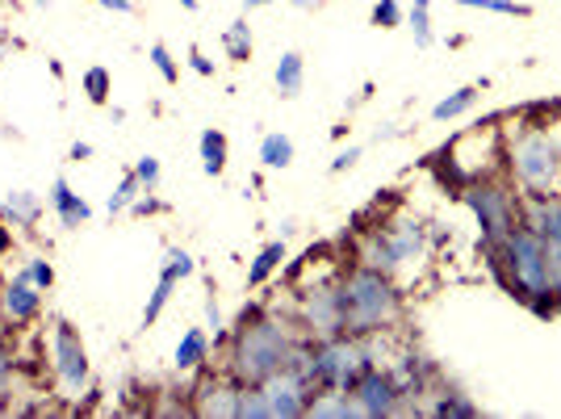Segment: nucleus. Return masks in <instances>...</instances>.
<instances>
[{
	"instance_id": "1",
	"label": "nucleus",
	"mask_w": 561,
	"mask_h": 419,
	"mask_svg": "<svg viewBox=\"0 0 561 419\" xmlns=\"http://www.w3.org/2000/svg\"><path fill=\"white\" fill-rule=\"evenodd\" d=\"M340 306H344V336H374L398 319V290L390 285V273L360 264L356 273L340 285Z\"/></svg>"
},
{
	"instance_id": "2",
	"label": "nucleus",
	"mask_w": 561,
	"mask_h": 419,
	"mask_svg": "<svg viewBox=\"0 0 561 419\" xmlns=\"http://www.w3.org/2000/svg\"><path fill=\"white\" fill-rule=\"evenodd\" d=\"M289 352H294V340H289L285 327L273 324V319H256V315L248 319L243 315V324L231 340V377L239 386H260L264 377L285 370Z\"/></svg>"
},
{
	"instance_id": "3",
	"label": "nucleus",
	"mask_w": 561,
	"mask_h": 419,
	"mask_svg": "<svg viewBox=\"0 0 561 419\" xmlns=\"http://www.w3.org/2000/svg\"><path fill=\"white\" fill-rule=\"evenodd\" d=\"M369 352L360 336H331L319 349H310V377L319 390H352L360 373H369Z\"/></svg>"
},
{
	"instance_id": "4",
	"label": "nucleus",
	"mask_w": 561,
	"mask_h": 419,
	"mask_svg": "<svg viewBox=\"0 0 561 419\" xmlns=\"http://www.w3.org/2000/svg\"><path fill=\"white\" fill-rule=\"evenodd\" d=\"M503 264L512 273V285L524 298H545L549 281H545V252H540V235H533L528 227H512L503 235Z\"/></svg>"
},
{
	"instance_id": "5",
	"label": "nucleus",
	"mask_w": 561,
	"mask_h": 419,
	"mask_svg": "<svg viewBox=\"0 0 561 419\" xmlns=\"http://www.w3.org/2000/svg\"><path fill=\"white\" fill-rule=\"evenodd\" d=\"M512 168L528 189H545L558 177V147H553L549 135L528 131V135H519L512 143Z\"/></svg>"
},
{
	"instance_id": "6",
	"label": "nucleus",
	"mask_w": 561,
	"mask_h": 419,
	"mask_svg": "<svg viewBox=\"0 0 561 419\" xmlns=\"http://www.w3.org/2000/svg\"><path fill=\"white\" fill-rule=\"evenodd\" d=\"M423 252V227L420 223H394L390 231H381L369 239L365 248V264L381 269V273H394L402 260L420 257Z\"/></svg>"
},
{
	"instance_id": "7",
	"label": "nucleus",
	"mask_w": 561,
	"mask_h": 419,
	"mask_svg": "<svg viewBox=\"0 0 561 419\" xmlns=\"http://www.w3.org/2000/svg\"><path fill=\"white\" fill-rule=\"evenodd\" d=\"M50 352H55V373L68 390H84L89 377H93V365H89V352H84V340L71 324H55L50 331Z\"/></svg>"
},
{
	"instance_id": "8",
	"label": "nucleus",
	"mask_w": 561,
	"mask_h": 419,
	"mask_svg": "<svg viewBox=\"0 0 561 419\" xmlns=\"http://www.w3.org/2000/svg\"><path fill=\"white\" fill-rule=\"evenodd\" d=\"M260 395H264V403H268V416L273 419H294V416H306L314 386H310L298 370L285 365V370H277L273 377L260 382Z\"/></svg>"
},
{
	"instance_id": "9",
	"label": "nucleus",
	"mask_w": 561,
	"mask_h": 419,
	"mask_svg": "<svg viewBox=\"0 0 561 419\" xmlns=\"http://www.w3.org/2000/svg\"><path fill=\"white\" fill-rule=\"evenodd\" d=\"M356 398V407H360V416H394L398 411V395H402V386H398V377L381 370H369L360 373V382L348 390Z\"/></svg>"
},
{
	"instance_id": "10",
	"label": "nucleus",
	"mask_w": 561,
	"mask_h": 419,
	"mask_svg": "<svg viewBox=\"0 0 561 419\" xmlns=\"http://www.w3.org/2000/svg\"><path fill=\"white\" fill-rule=\"evenodd\" d=\"M469 206L478 210V218H482V235H486V244H503V235L515 227L512 218V202H507V193L499 185H482L466 193Z\"/></svg>"
},
{
	"instance_id": "11",
	"label": "nucleus",
	"mask_w": 561,
	"mask_h": 419,
	"mask_svg": "<svg viewBox=\"0 0 561 419\" xmlns=\"http://www.w3.org/2000/svg\"><path fill=\"white\" fill-rule=\"evenodd\" d=\"M302 319L310 331H319L323 340L331 336H344V306H340V285H323V290H310L302 306Z\"/></svg>"
},
{
	"instance_id": "12",
	"label": "nucleus",
	"mask_w": 561,
	"mask_h": 419,
	"mask_svg": "<svg viewBox=\"0 0 561 419\" xmlns=\"http://www.w3.org/2000/svg\"><path fill=\"white\" fill-rule=\"evenodd\" d=\"M0 310H4L9 324H30L43 310V290L25 278V273H18V278L0 290Z\"/></svg>"
},
{
	"instance_id": "13",
	"label": "nucleus",
	"mask_w": 561,
	"mask_h": 419,
	"mask_svg": "<svg viewBox=\"0 0 561 419\" xmlns=\"http://www.w3.org/2000/svg\"><path fill=\"white\" fill-rule=\"evenodd\" d=\"M50 206H55V214H59V223L68 227V231H80L89 218H93V206L80 197V193H71V185L59 177L55 185H50Z\"/></svg>"
},
{
	"instance_id": "14",
	"label": "nucleus",
	"mask_w": 561,
	"mask_h": 419,
	"mask_svg": "<svg viewBox=\"0 0 561 419\" xmlns=\"http://www.w3.org/2000/svg\"><path fill=\"white\" fill-rule=\"evenodd\" d=\"M239 395H243L239 382H210V386L202 390V398H197V416L239 419Z\"/></svg>"
},
{
	"instance_id": "15",
	"label": "nucleus",
	"mask_w": 561,
	"mask_h": 419,
	"mask_svg": "<svg viewBox=\"0 0 561 419\" xmlns=\"http://www.w3.org/2000/svg\"><path fill=\"white\" fill-rule=\"evenodd\" d=\"M524 227L540 239H549V235H561V202L558 197H533L528 210H524Z\"/></svg>"
},
{
	"instance_id": "16",
	"label": "nucleus",
	"mask_w": 561,
	"mask_h": 419,
	"mask_svg": "<svg viewBox=\"0 0 561 419\" xmlns=\"http://www.w3.org/2000/svg\"><path fill=\"white\" fill-rule=\"evenodd\" d=\"M13 227H34L38 223V214H43V197L38 193H30V189H18V193H9L4 197V210H0Z\"/></svg>"
},
{
	"instance_id": "17",
	"label": "nucleus",
	"mask_w": 561,
	"mask_h": 419,
	"mask_svg": "<svg viewBox=\"0 0 561 419\" xmlns=\"http://www.w3.org/2000/svg\"><path fill=\"white\" fill-rule=\"evenodd\" d=\"M306 416H314V419H348V416H360V407H356V398H352L348 390H331V395L310 398Z\"/></svg>"
},
{
	"instance_id": "18",
	"label": "nucleus",
	"mask_w": 561,
	"mask_h": 419,
	"mask_svg": "<svg viewBox=\"0 0 561 419\" xmlns=\"http://www.w3.org/2000/svg\"><path fill=\"white\" fill-rule=\"evenodd\" d=\"M206 352H210L206 331L202 327H188L185 336H181V344H176V370H197L206 361Z\"/></svg>"
},
{
	"instance_id": "19",
	"label": "nucleus",
	"mask_w": 561,
	"mask_h": 419,
	"mask_svg": "<svg viewBox=\"0 0 561 419\" xmlns=\"http://www.w3.org/2000/svg\"><path fill=\"white\" fill-rule=\"evenodd\" d=\"M302 76H306L302 55H298V50H285V55H280V64H277V93L298 97L302 93Z\"/></svg>"
},
{
	"instance_id": "20",
	"label": "nucleus",
	"mask_w": 561,
	"mask_h": 419,
	"mask_svg": "<svg viewBox=\"0 0 561 419\" xmlns=\"http://www.w3.org/2000/svg\"><path fill=\"white\" fill-rule=\"evenodd\" d=\"M202 168L210 177H222V168H227V135L222 131H206L202 135Z\"/></svg>"
},
{
	"instance_id": "21",
	"label": "nucleus",
	"mask_w": 561,
	"mask_h": 419,
	"mask_svg": "<svg viewBox=\"0 0 561 419\" xmlns=\"http://www.w3.org/2000/svg\"><path fill=\"white\" fill-rule=\"evenodd\" d=\"M260 160L268 163V168H289V163H294V139H289V135H264Z\"/></svg>"
},
{
	"instance_id": "22",
	"label": "nucleus",
	"mask_w": 561,
	"mask_h": 419,
	"mask_svg": "<svg viewBox=\"0 0 561 419\" xmlns=\"http://www.w3.org/2000/svg\"><path fill=\"white\" fill-rule=\"evenodd\" d=\"M540 252H545V281H549V294L561 298V235L540 239Z\"/></svg>"
},
{
	"instance_id": "23",
	"label": "nucleus",
	"mask_w": 561,
	"mask_h": 419,
	"mask_svg": "<svg viewBox=\"0 0 561 419\" xmlns=\"http://www.w3.org/2000/svg\"><path fill=\"white\" fill-rule=\"evenodd\" d=\"M222 47H227V55H231L234 64H248V59H252V25L234 22L231 30H227V38H222Z\"/></svg>"
},
{
	"instance_id": "24",
	"label": "nucleus",
	"mask_w": 561,
	"mask_h": 419,
	"mask_svg": "<svg viewBox=\"0 0 561 419\" xmlns=\"http://www.w3.org/2000/svg\"><path fill=\"white\" fill-rule=\"evenodd\" d=\"M280 260H285V244H268V248L252 260V269H248V285H264V281H268V273L277 269Z\"/></svg>"
},
{
	"instance_id": "25",
	"label": "nucleus",
	"mask_w": 561,
	"mask_h": 419,
	"mask_svg": "<svg viewBox=\"0 0 561 419\" xmlns=\"http://www.w3.org/2000/svg\"><path fill=\"white\" fill-rule=\"evenodd\" d=\"M114 93V80H110V71L105 68H89L84 71V97L93 101V105H105Z\"/></svg>"
},
{
	"instance_id": "26",
	"label": "nucleus",
	"mask_w": 561,
	"mask_h": 419,
	"mask_svg": "<svg viewBox=\"0 0 561 419\" xmlns=\"http://www.w3.org/2000/svg\"><path fill=\"white\" fill-rule=\"evenodd\" d=\"M139 193H142V185H139V177H135V168H130V172L122 177V185L110 193V214H122V210H130Z\"/></svg>"
},
{
	"instance_id": "27",
	"label": "nucleus",
	"mask_w": 561,
	"mask_h": 419,
	"mask_svg": "<svg viewBox=\"0 0 561 419\" xmlns=\"http://www.w3.org/2000/svg\"><path fill=\"white\" fill-rule=\"evenodd\" d=\"M478 101V89H461V93H453V97H445L436 110H432V117L436 122H448V117H457V114H466L469 105Z\"/></svg>"
},
{
	"instance_id": "28",
	"label": "nucleus",
	"mask_w": 561,
	"mask_h": 419,
	"mask_svg": "<svg viewBox=\"0 0 561 419\" xmlns=\"http://www.w3.org/2000/svg\"><path fill=\"white\" fill-rule=\"evenodd\" d=\"M239 419H273L268 416V403L260 395V386H243V395H239Z\"/></svg>"
},
{
	"instance_id": "29",
	"label": "nucleus",
	"mask_w": 561,
	"mask_h": 419,
	"mask_svg": "<svg viewBox=\"0 0 561 419\" xmlns=\"http://www.w3.org/2000/svg\"><path fill=\"white\" fill-rule=\"evenodd\" d=\"M193 273H197V260L188 257V252H181V248H172V252H168V260H164V273H160V278L185 281V278H193Z\"/></svg>"
},
{
	"instance_id": "30",
	"label": "nucleus",
	"mask_w": 561,
	"mask_h": 419,
	"mask_svg": "<svg viewBox=\"0 0 561 419\" xmlns=\"http://www.w3.org/2000/svg\"><path fill=\"white\" fill-rule=\"evenodd\" d=\"M172 290H176V281H172V278H160V285H156V294H151V303H147V310H142V327H151L156 319H160V310L168 306V298H172Z\"/></svg>"
},
{
	"instance_id": "31",
	"label": "nucleus",
	"mask_w": 561,
	"mask_h": 419,
	"mask_svg": "<svg viewBox=\"0 0 561 419\" xmlns=\"http://www.w3.org/2000/svg\"><path fill=\"white\" fill-rule=\"evenodd\" d=\"M466 9H491V13H512V18H528L533 9L528 4H515V0H461Z\"/></svg>"
},
{
	"instance_id": "32",
	"label": "nucleus",
	"mask_w": 561,
	"mask_h": 419,
	"mask_svg": "<svg viewBox=\"0 0 561 419\" xmlns=\"http://www.w3.org/2000/svg\"><path fill=\"white\" fill-rule=\"evenodd\" d=\"M411 30H415V43H420V47H432V22H427V0H415V9H411Z\"/></svg>"
},
{
	"instance_id": "33",
	"label": "nucleus",
	"mask_w": 561,
	"mask_h": 419,
	"mask_svg": "<svg viewBox=\"0 0 561 419\" xmlns=\"http://www.w3.org/2000/svg\"><path fill=\"white\" fill-rule=\"evenodd\" d=\"M13 395V349L0 340V407Z\"/></svg>"
},
{
	"instance_id": "34",
	"label": "nucleus",
	"mask_w": 561,
	"mask_h": 419,
	"mask_svg": "<svg viewBox=\"0 0 561 419\" xmlns=\"http://www.w3.org/2000/svg\"><path fill=\"white\" fill-rule=\"evenodd\" d=\"M151 64H156V71H160V76H164L168 84H176V80H181V71H176V59H172V55H168V47H164V43H156V47H151Z\"/></svg>"
},
{
	"instance_id": "35",
	"label": "nucleus",
	"mask_w": 561,
	"mask_h": 419,
	"mask_svg": "<svg viewBox=\"0 0 561 419\" xmlns=\"http://www.w3.org/2000/svg\"><path fill=\"white\" fill-rule=\"evenodd\" d=\"M135 177H139L142 193H151V189L160 185V160H156V156H142V160L135 163Z\"/></svg>"
},
{
	"instance_id": "36",
	"label": "nucleus",
	"mask_w": 561,
	"mask_h": 419,
	"mask_svg": "<svg viewBox=\"0 0 561 419\" xmlns=\"http://www.w3.org/2000/svg\"><path fill=\"white\" fill-rule=\"evenodd\" d=\"M22 273H25L30 281H34L38 290H50V285H55V269H50L47 260H25Z\"/></svg>"
},
{
	"instance_id": "37",
	"label": "nucleus",
	"mask_w": 561,
	"mask_h": 419,
	"mask_svg": "<svg viewBox=\"0 0 561 419\" xmlns=\"http://www.w3.org/2000/svg\"><path fill=\"white\" fill-rule=\"evenodd\" d=\"M374 25H381V30H394V25H402V9H398V0H381V4H377Z\"/></svg>"
},
{
	"instance_id": "38",
	"label": "nucleus",
	"mask_w": 561,
	"mask_h": 419,
	"mask_svg": "<svg viewBox=\"0 0 561 419\" xmlns=\"http://www.w3.org/2000/svg\"><path fill=\"white\" fill-rule=\"evenodd\" d=\"M436 416H473V407L461 403V398H445V403L436 407Z\"/></svg>"
},
{
	"instance_id": "39",
	"label": "nucleus",
	"mask_w": 561,
	"mask_h": 419,
	"mask_svg": "<svg viewBox=\"0 0 561 419\" xmlns=\"http://www.w3.org/2000/svg\"><path fill=\"white\" fill-rule=\"evenodd\" d=\"M356 160H360V147H348V151H340V156L331 160V172H344V168H352Z\"/></svg>"
},
{
	"instance_id": "40",
	"label": "nucleus",
	"mask_w": 561,
	"mask_h": 419,
	"mask_svg": "<svg viewBox=\"0 0 561 419\" xmlns=\"http://www.w3.org/2000/svg\"><path fill=\"white\" fill-rule=\"evenodd\" d=\"M188 64H193V71H197V76H214V64L202 55V50H193V55H188Z\"/></svg>"
},
{
	"instance_id": "41",
	"label": "nucleus",
	"mask_w": 561,
	"mask_h": 419,
	"mask_svg": "<svg viewBox=\"0 0 561 419\" xmlns=\"http://www.w3.org/2000/svg\"><path fill=\"white\" fill-rule=\"evenodd\" d=\"M89 156H93V147H89V143H71V151H68L71 163H84Z\"/></svg>"
},
{
	"instance_id": "42",
	"label": "nucleus",
	"mask_w": 561,
	"mask_h": 419,
	"mask_svg": "<svg viewBox=\"0 0 561 419\" xmlns=\"http://www.w3.org/2000/svg\"><path fill=\"white\" fill-rule=\"evenodd\" d=\"M101 9H114V13H130V0H96Z\"/></svg>"
},
{
	"instance_id": "43",
	"label": "nucleus",
	"mask_w": 561,
	"mask_h": 419,
	"mask_svg": "<svg viewBox=\"0 0 561 419\" xmlns=\"http://www.w3.org/2000/svg\"><path fill=\"white\" fill-rule=\"evenodd\" d=\"M206 315H210V324H214V331H218V327H222V315H218V303H206Z\"/></svg>"
},
{
	"instance_id": "44",
	"label": "nucleus",
	"mask_w": 561,
	"mask_h": 419,
	"mask_svg": "<svg viewBox=\"0 0 561 419\" xmlns=\"http://www.w3.org/2000/svg\"><path fill=\"white\" fill-rule=\"evenodd\" d=\"M176 4H181V9H188V13H193V9H197V0H176Z\"/></svg>"
},
{
	"instance_id": "45",
	"label": "nucleus",
	"mask_w": 561,
	"mask_h": 419,
	"mask_svg": "<svg viewBox=\"0 0 561 419\" xmlns=\"http://www.w3.org/2000/svg\"><path fill=\"white\" fill-rule=\"evenodd\" d=\"M256 4H268V0H248V9H256Z\"/></svg>"
},
{
	"instance_id": "46",
	"label": "nucleus",
	"mask_w": 561,
	"mask_h": 419,
	"mask_svg": "<svg viewBox=\"0 0 561 419\" xmlns=\"http://www.w3.org/2000/svg\"><path fill=\"white\" fill-rule=\"evenodd\" d=\"M34 4H55V0H34Z\"/></svg>"
},
{
	"instance_id": "47",
	"label": "nucleus",
	"mask_w": 561,
	"mask_h": 419,
	"mask_svg": "<svg viewBox=\"0 0 561 419\" xmlns=\"http://www.w3.org/2000/svg\"><path fill=\"white\" fill-rule=\"evenodd\" d=\"M294 4H310V0H294Z\"/></svg>"
}]
</instances>
